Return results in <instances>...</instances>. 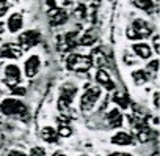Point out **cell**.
<instances>
[{
    "label": "cell",
    "instance_id": "5bb4252c",
    "mask_svg": "<svg viewBox=\"0 0 160 156\" xmlns=\"http://www.w3.org/2000/svg\"><path fill=\"white\" fill-rule=\"evenodd\" d=\"M41 139H42L44 142H47V143H57L60 137H58V132H57L55 128H52V126H44V128L41 129Z\"/></svg>",
    "mask_w": 160,
    "mask_h": 156
},
{
    "label": "cell",
    "instance_id": "8992f818",
    "mask_svg": "<svg viewBox=\"0 0 160 156\" xmlns=\"http://www.w3.org/2000/svg\"><path fill=\"white\" fill-rule=\"evenodd\" d=\"M39 68H41V58H39V55H36V54L30 55L25 60V63H24V73L27 76V79H33V77L39 73Z\"/></svg>",
    "mask_w": 160,
    "mask_h": 156
},
{
    "label": "cell",
    "instance_id": "52a82bcc",
    "mask_svg": "<svg viewBox=\"0 0 160 156\" xmlns=\"http://www.w3.org/2000/svg\"><path fill=\"white\" fill-rule=\"evenodd\" d=\"M39 38H41L39 30L32 29V30H27V32H24V33L19 35V44L24 49H30L32 46H35V44L39 43Z\"/></svg>",
    "mask_w": 160,
    "mask_h": 156
},
{
    "label": "cell",
    "instance_id": "5b68a950",
    "mask_svg": "<svg viewBox=\"0 0 160 156\" xmlns=\"http://www.w3.org/2000/svg\"><path fill=\"white\" fill-rule=\"evenodd\" d=\"M3 74H5V79H3V82L13 90V89H16L19 84H21V69H19V66L18 65H14V63H10V65H7L5 66V71H3Z\"/></svg>",
    "mask_w": 160,
    "mask_h": 156
},
{
    "label": "cell",
    "instance_id": "7a4b0ae2",
    "mask_svg": "<svg viewBox=\"0 0 160 156\" xmlns=\"http://www.w3.org/2000/svg\"><path fill=\"white\" fill-rule=\"evenodd\" d=\"M101 95H102L101 87H98V85L88 87V89L83 92L82 98H80V110H82V112H91V110L94 109L96 103L99 101Z\"/></svg>",
    "mask_w": 160,
    "mask_h": 156
},
{
    "label": "cell",
    "instance_id": "9a60e30c",
    "mask_svg": "<svg viewBox=\"0 0 160 156\" xmlns=\"http://www.w3.org/2000/svg\"><path fill=\"white\" fill-rule=\"evenodd\" d=\"M49 16H50L49 19H50V24H52V25H61V24L66 22V19H68L66 11H63V10H60V8L52 10Z\"/></svg>",
    "mask_w": 160,
    "mask_h": 156
},
{
    "label": "cell",
    "instance_id": "30bf717a",
    "mask_svg": "<svg viewBox=\"0 0 160 156\" xmlns=\"http://www.w3.org/2000/svg\"><path fill=\"white\" fill-rule=\"evenodd\" d=\"M7 27L10 30V33H18L21 32V29L24 27V18L21 13H13L8 21H7Z\"/></svg>",
    "mask_w": 160,
    "mask_h": 156
},
{
    "label": "cell",
    "instance_id": "484cf974",
    "mask_svg": "<svg viewBox=\"0 0 160 156\" xmlns=\"http://www.w3.org/2000/svg\"><path fill=\"white\" fill-rule=\"evenodd\" d=\"M154 107L158 109V92H154Z\"/></svg>",
    "mask_w": 160,
    "mask_h": 156
},
{
    "label": "cell",
    "instance_id": "4fadbf2b",
    "mask_svg": "<svg viewBox=\"0 0 160 156\" xmlns=\"http://www.w3.org/2000/svg\"><path fill=\"white\" fill-rule=\"evenodd\" d=\"M105 120H107V123H108L110 128H119L122 125V115H121L119 109H112L107 114Z\"/></svg>",
    "mask_w": 160,
    "mask_h": 156
},
{
    "label": "cell",
    "instance_id": "2e32d148",
    "mask_svg": "<svg viewBox=\"0 0 160 156\" xmlns=\"http://www.w3.org/2000/svg\"><path fill=\"white\" fill-rule=\"evenodd\" d=\"M132 79H133L135 85H144L149 81V74L144 69H137L132 73Z\"/></svg>",
    "mask_w": 160,
    "mask_h": 156
},
{
    "label": "cell",
    "instance_id": "ac0fdd59",
    "mask_svg": "<svg viewBox=\"0 0 160 156\" xmlns=\"http://www.w3.org/2000/svg\"><path fill=\"white\" fill-rule=\"evenodd\" d=\"M133 5L140 10L151 11L152 10V0H133Z\"/></svg>",
    "mask_w": 160,
    "mask_h": 156
},
{
    "label": "cell",
    "instance_id": "9c48e42d",
    "mask_svg": "<svg viewBox=\"0 0 160 156\" xmlns=\"http://www.w3.org/2000/svg\"><path fill=\"white\" fill-rule=\"evenodd\" d=\"M96 82L99 85H102V89H105L108 92H115V87L116 85H115V82L112 81V77H110V74L105 69H99L96 73Z\"/></svg>",
    "mask_w": 160,
    "mask_h": 156
},
{
    "label": "cell",
    "instance_id": "44dd1931",
    "mask_svg": "<svg viewBox=\"0 0 160 156\" xmlns=\"http://www.w3.org/2000/svg\"><path fill=\"white\" fill-rule=\"evenodd\" d=\"M30 154L32 156H46V150L41 148V147H35V148H32Z\"/></svg>",
    "mask_w": 160,
    "mask_h": 156
},
{
    "label": "cell",
    "instance_id": "ba28073f",
    "mask_svg": "<svg viewBox=\"0 0 160 156\" xmlns=\"http://www.w3.org/2000/svg\"><path fill=\"white\" fill-rule=\"evenodd\" d=\"M22 49L14 46L13 43H7L0 47V58H21Z\"/></svg>",
    "mask_w": 160,
    "mask_h": 156
},
{
    "label": "cell",
    "instance_id": "83f0119b",
    "mask_svg": "<svg viewBox=\"0 0 160 156\" xmlns=\"http://www.w3.org/2000/svg\"><path fill=\"white\" fill-rule=\"evenodd\" d=\"M5 32V22L3 21H0V35H2Z\"/></svg>",
    "mask_w": 160,
    "mask_h": 156
},
{
    "label": "cell",
    "instance_id": "ffe728a7",
    "mask_svg": "<svg viewBox=\"0 0 160 156\" xmlns=\"http://www.w3.org/2000/svg\"><path fill=\"white\" fill-rule=\"evenodd\" d=\"M8 10H10V3H8V0H0V18L5 16Z\"/></svg>",
    "mask_w": 160,
    "mask_h": 156
},
{
    "label": "cell",
    "instance_id": "4316f807",
    "mask_svg": "<svg viewBox=\"0 0 160 156\" xmlns=\"http://www.w3.org/2000/svg\"><path fill=\"white\" fill-rule=\"evenodd\" d=\"M52 156H68L64 151H61V150H57V151H53L52 153Z\"/></svg>",
    "mask_w": 160,
    "mask_h": 156
},
{
    "label": "cell",
    "instance_id": "3957f363",
    "mask_svg": "<svg viewBox=\"0 0 160 156\" xmlns=\"http://www.w3.org/2000/svg\"><path fill=\"white\" fill-rule=\"evenodd\" d=\"M129 40H143L152 35V27L144 19H135L126 32Z\"/></svg>",
    "mask_w": 160,
    "mask_h": 156
},
{
    "label": "cell",
    "instance_id": "cb8c5ba5",
    "mask_svg": "<svg viewBox=\"0 0 160 156\" xmlns=\"http://www.w3.org/2000/svg\"><path fill=\"white\" fill-rule=\"evenodd\" d=\"M7 156H27V154L22 153V151H19V150H13V151H10Z\"/></svg>",
    "mask_w": 160,
    "mask_h": 156
},
{
    "label": "cell",
    "instance_id": "277c9868",
    "mask_svg": "<svg viewBox=\"0 0 160 156\" xmlns=\"http://www.w3.org/2000/svg\"><path fill=\"white\" fill-rule=\"evenodd\" d=\"M68 68L77 73H83L91 68V58L87 55H78V54H71L68 57Z\"/></svg>",
    "mask_w": 160,
    "mask_h": 156
},
{
    "label": "cell",
    "instance_id": "6da1fadb",
    "mask_svg": "<svg viewBox=\"0 0 160 156\" xmlns=\"http://www.w3.org/2000/svg\"><path fill=\"white\" fill-rule=\"evenodd\" d=\"M0 110L7 117H24L27 114V106L18 98H7L0 104Z\"/></svg>",
    "mask_w": 160,
    "mask_h": 156
},
{
    "label": "cell",
    "instance_id": "e0dca14e",
    "mask_svg": "<svg viewBox=\"0 0 160 156\" xmlns=\"http://www.w3.org/2000/svg\"><path fill=\"white\" fill-rule=\"evenodd\" d=\"M113 101L116 104H119V107H122V109H127L129 107V96H127L126 92H115Z\"/></svg>",
    "mask_w": 160,
    "mask_h": 156
},
{
    "label": "cell",
    "instance_id": "f1b7e54d",
    "mask_svg": "<svg viewBox=\"0 0 160 156\" xmlns=\"http://www.w3.org/2000/svg\"><path fill=\"white\" fill-rule=\"evenodd\" d=\"M78 156H88V154H78Z\"/></svg>",
    "mask_w": 160,
    "mask_h": 156
},
{
    "label": "cell",
    "instance_id": "7402d4cb",
    "mask_svg": "<svg viewBox=\"0 0 160 156\" xmlns=\"http://www.w3.org/2000/svg\"><path fill=\"white\" fill-rule=\"evenodd\" d=\"M152 44H154V52L158 54V33L154 35V41H152Z\"/></svg>",
    "mask_w": 160,
    "mask_h": 156
},
{
    "label": "cell",
    "instance_id": "d6986e66",
    "mask_svg": "<svg viewBox=\"0 0 160 156\" xmlns=\"http://www.w3.org/2000/svg\"><path fill=\"white\" fill-rule=\"evenodd\" d=\"M144 71H146L148 74H152V73H157V71H158V58H154L152 62H149Z\"/></svg>",
    "mask_w": 160,
    "mask_h": 156
},
{
    "label": "cell",
    "instance_id": "603a6c76",
    "mask_svg": "<svg viewBox=\"0 0 160 156\" xmlns=\"http://www.w3.org/2000/svg\"><path fill=\"white\" fill-rule=\"evenodd\" d=\"M108 156H133V154L127 151H115V153H110Z\"/></svg>",
    "mask_w": 160,
    "mask_h": 156
},
{
    "label": "cell",
    "instance_id": "8fae6325",
    "mask_svg": "<svg viewBox=\"0 0 160 156\" xmlns=\"http://www.w3.org/2000/svg\"><path fill=\"white\" fill-rule=\"evenodd\" d=\"M132 51L135 52L137 57L143 58V60H148L152 57V49L148 43H133L132 44Z\"/></svg>",
    "mask_w": 160,
    "mask_h": 156
},
{
    "label": "cell",
    "instance_id": "f546056e",
    "mask_svg": "<svg viewBox=\"0 0 160 156\" xmlns=\"http://www.w3.org/2000/svg\"><path fill=\"white\" fill-rule=\"evenodd\" d=\"M0 98H2V90H0Z\"/></svg>",
    "mask_w": 160,
    "mask_h": 156
},
{
    "label": "cell",
    "instance_id": "7c38bea8",
    "mask_svg": "<svg viewBox=\"0 0 160 156\" xmlns=\"http://www.w3.org/2000/svg\"><path fill=\"white\" fill-rule=\"evenodd\" d=\"M112 143L119 145V147L132 145V143H133V136L129 134V132H126V131H119V132H116L115 136H112Z\"/></svg>",
    "mask_w": 160,
    "mask_h": 156
},
{
    "label": "cell",
    "instance_id": "d4e9b609",
    "mask_svg": "<svg viewBox=\"0 0 160 156\" xmlns=\"http://www.w3.org/2000/svg\"><path fill=\"white\" fill-rule=\"evenodd\" d=\"M25 92H27L25 89H13V90H11L13 95H25Z\"/></svg>",
    "mask_w": 160,
    "mask_h": 156
}]
</instances>
